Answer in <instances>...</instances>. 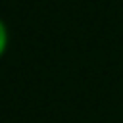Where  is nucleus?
<instances>
[{
  "label": "nucleus",
  "instance_id": "obj_1",
  "mask_svg": "<svg viewBox=\"0 0 123 123\" xmlns=\"http://www.w3.org/2000/svg\"><path fill=\"white\" fill-rule=\"evenodd\" d=\"M8 40H10V37H8V27H6V23H4L2 17H0V58L6 54Z\"/></svg>",
  "mask_w": 123,
  "mask_h": 123
}]
</instances>
